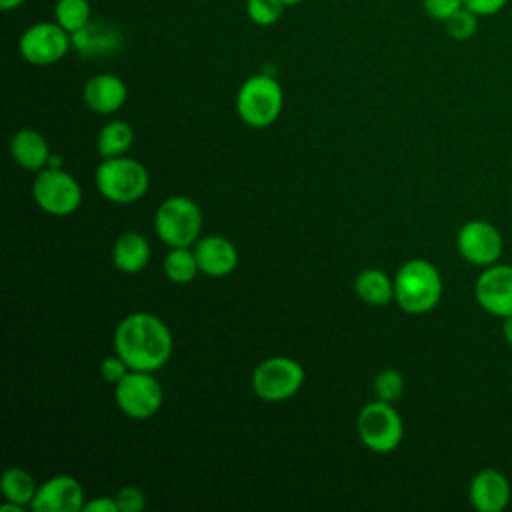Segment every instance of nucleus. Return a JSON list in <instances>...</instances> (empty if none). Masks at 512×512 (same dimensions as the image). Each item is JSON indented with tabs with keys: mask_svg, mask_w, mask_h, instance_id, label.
<instances>
[{
	"mask_svg": "<svg viewBox=\"0 0 512 512\" xmlns=\"http://www.w3.org/2000/svg\"><path fill=\"white\" fill-rule=\"evenodd\" d=\"M174 340L164 320L150 312H132L114 332V350L130 370L156 372L172 356Z\"/></svg>",
	"mask_w": 512,
	"mask_h": 512,
	"instance_id": "1",
	"label": "nucleus"
},
{
	"mask_svg": "<svg viewBox=\"0 0 512 512\" xmlns=\"http://www.w3.org/2000/svg\"><path fill=\"white\" fill-rule=\"evenodd\" d=\"M442 274L426 258L406 260L394 274V300L406 314H426L440 304Z\"/></svg>",
	"mask_w": 512,
	"mask_h": 512,
	"instance_id": "2",
	"label": "nucleus"
},
{
	"mask_svg": "<svg viewBox=\"0 0 512 512\" xmlns=\"http://www.w3.org/2000/svg\"><path fill=\"white\" fill-rule=\"evenodd\" d=\"M98 192L114 204H132L148 192L150 176L144 164L128 156L104 158L94 172Z\"/></svg>",
	"mask_w": 512,
	"mask_h": 512,
	"instance_id": "3",
	"label": "nucleus"
},
{
	"mask_svg": "<svg viewBox=\"0 0 512 512\" xmlns=\"http://www.w3.org/2000/svg\"><path fill=\"white\" fill-rule=\"evenodd\" d=\"M284 92L270 74H254L242 82L236 94V112L250 128H266L280 116Z\"/></svg>",
	"mask_w": 512,
	"mask_h": 512,
	"instance_id": "4",
	"label": "nucleus"
},
{
	"mask_svg": "<svg viewBox=\"0 0 512 512\" xmlns=\"http://www.w3.org/2000/svg\"><path fill=\"white\" fill-rule=\"evenodd\" d=\"M154 230L168 248L194 246L202 230V210L188 196H170L154 214Z\"/></svg>",
	"mask_w": 512,
	"mask_h": 512,
	"instance_id": "5",
	"label": "nucleus"
},
{
	"mask_svg": "<svg viewBox=\"0 0 512 512\" xmlns=\"http://www.w3.org/2000/svg\"><path fill=\"white\" fill-rule=\"evenodd\" d=\"M358 436L362 444L378 454L396 450L404 438V422L392 402L374 400L362 406L358 420Z\"/></svg>",
	"mask_w": 512,
	"mask_h": 512,
	"instance_id": "6",
	"label": "nucleus"
},
{
	"mask_svg": "<svg viewBox=\"0 0 512 512\" xmlns=\"http://www.w3.org/2000/svg\"><path fill=\"white\" fill-rule=\"evenodd\" d=\"M304 384V368L288 356H270L252 372V390L260 400L282 402L292 398Z\"/></svg>",
	"mask_w": 512,
	"mask_h": 512,
	"instance_id": "7",
	"label": "nucleus"
},
{
	"mask_svg": "<svg viewBox=\"0 0 512 512\" xmlns=\"http://www.w3.org/2000/svg\"><path fill=\"white\" fill-rule=\"evenodd\" d=\"M34 202L52 216H68L82 202V188L64 168H44L32 182Z\"/></svg>",
	"mask_w": 512,
	"mask_h": 512,
	"instance_id": "8",
	"label": "nucleus"
},
{
	"mask_svg": "<svg viewBox=\"0 0 512 512\" xmlns=\"http://www.w3.org/2000/svg\"><path fill=\"white\" fill-rule=\"evenodd\" d=\"M18 50L28 64L50 66L72 50V36L56 20H38L20 34Z\"/></svg>",
	"mask_w": 512,
	"mask_h": 512,
	"instance_id": "9",
	"label": "nucleus"
},
{
	"mask_svg": "<svg viewBox=\"0 0 512 512\" xmlns=\"http://www.w3.org/2000/svg\"><path fill=\"white\" fill-rule=\"evenodd\" d=\"M114 398L118 408L132 420H148L162 408L164 392L154 372L130 370L116 386Z\"/></svg>",
	"mask_w": 512,
	"mask_h": 512,
	"instance_id": "10",
	"label": "nucleus"
},
{
	"mask_svg": "<svg viewBox=\"0 0 512 512\" xmlns=\"http://www.w3.org/2000/svg\"><path fill=\"white\" fill-rule=\"evenodd\" d=\"M456 250L464 262L486 268L500 262V256L504 254V236L492 222L472 218L458 228Z\"/></svg>",
	"mask_w": 512,
	"mask_h": 512,
	"instance_id": "11",
	"label": "nucleus"
},
{
	"mask_svg": "<svg viewBox=\"0 0 512 512\" xmlns=\"http://www.w3.org/2000/svg\"><path fill=\"white\" fill-rule=\"evenodd\" d=\"M474 298L494 318L512 316V264L496 262L482 268L474 282Z\"/></svg>",
	"mask_w": 512,
	"mask_h": 512,
	"instance_id": "12",
	"label": "nucleus"
},
{
	"mask_svg": "<svg viewBox=\"0 0 512 512\" xmlns=\"http://www.w3.org/2000/svg\"><path fill=\"white\" fill-rule=\"evenodd\" d=\"M34 512H78L84 508V488L68 474H56L42 482L30 504Z\"/></svg>",
	"mask_w": 512,
	"mask_h": 512,
	"instance_id": "13",
	"label": "nucleus"
},
{
	"mask_svg": "<svg viewBox=\"0 0 512 512\" xmlns=\"http://www.w3.org/2000/svg\"><path fill=\"white\" fill-rule=\"evenodd\" d=\"M468 500L478 512H502L512 500V486L498 468H482L468 486Z\"/></svg>",
	"mask_w": 512,
	"mask_h": 512,
	"instance_id": "14",
	"label": "nucleus"
},
{
	"mask_svg": "<svg viewBox=\"0 0 512 512\" xmlns=\"http://www.w3.org/2000/svg\"><path fill=\"white\" fill-rule=\"evenodd\" d=\"M70 36L72 50L84 58H106L118 54L124 46V36L116 26L94 18Z\"/></svg>",
	"mask_w": 512,
	"mask_h": 512,
	"instance_id": "15",
	"label": "nucleus"
},
{
	"mask_svg": "<svg viewBox=\"0 0 512 512\" xmlns=\"http://www.w3.org/2000/svg\"><path fill=\"white\" fill-rule=\"evenodd\" d=\"M82 100L86 108L96 114H112L126 104L128 86L120 76L100 72L86 80L82 88Z\"/></svg>",
	"mask_w": 512,
	"mask_h": 512,
	"instance_id": "16",
	"label": "nucleus"
},
{
	"mask_svg": "<svg viewBox=\"0 0 512 512\" xmlns=\"http://www.w3.org/2000/svg\"><path fill=\"white\" fill-rule=\"evenodd\" d=\"M192 248L196 254L198 268L206 276L222 278L234 272V268L238 266V250L234 242H230L220 234L202 236L196 240Z\"/></svg>",
	"mask_w": 512,
	"mask_h": 512,
	"instance_id": "17",
	"label": "nucleus"
},
{
	"mask_svg": "<svg viewBox=\"0 0 512 512\" xmlns=\"http://www.w3.org/2000/svg\"><path fill=\"white\" fill-rule=\"evenodd\" d=\"M10 154L20 168L30 172L44 170L52 156L48 140L34 128H22L12 136Z\"/></svg>",
	"mask_w": 512,
	"mask_h": 512,
	"instance_id": "18",
	"label": "nucleus"
},
{
	"mask_svg": "<svg viewBox=\"0 0 512 512\" xmlns=\"http://www.w3.org/2000/svg\"><path fill=\"white\" fill-rule=\"evenodd\" d=\"M150 260L148 240L134 230L120 234L112 246V262L124 274L140 272Z\"/></svg>",
	"mask_w": 512,
	"mask_h": 512,
	"instance_id": "19",
	"label": "nucleus"
},
{
	"mask_svg": "<svg viewBox=\"0 0 512 512\" xmlns=\"http://www.w3.org/2000/svg\"><path fill=\"white\" fill-rule=\"evenodd\" d=\"M356 294L370 306H386L394 300V278H388L378 268H366L356 276Z\"/></svg>",
	"mask_w": 512,
	"mask_h": 512,
	"instance_id": "20",
	"label": "nucleus"
},
{
	"mask_svg": "<svg viewBox=\"0 0 512 512\" xmlns=\"http://www.w3.org/2000/svg\"><path fill=\"white\" fill-rule=\"evenodd\" d=\"M132 142H134V130L124 120L106 122L96 136V148L102 158L124 156L130 150Z\"/></svg>",
	"mask_w": 512,
	"mask_h": 512,
	"instance_id": "21",
	"label": "nucleus"
},
{
	"mask_svg": "<svg viewBox=\"0 0 512 512\" xmlns=\"http://www.w3.org/2000/svg\"><path fill=\"white\" fill-rule=\"evenodd\" d=\"M0 490L6 500L16 502L20 506H30L36 496V482L32 474L20 466H10L4 470L0 480Z\"/></svg>",
	"mask_w": 512,
	"mask_h": 512,
	"instance_id": "22",
	"label": "nucleus"
},
{
	"mask_svg": "<svg viewBox=\"0 0 512 512\" xmlns=\"http://www.w3.org/2000/svg\"><path fill=\"white\" fill-rule=\"evenodd\" d=\"M200 272L196 254L192 246H182V248H170V252L164 258V274L170 282L174 284H186L196 278Z\"/></svg>",
	"mask_w": 512,
	"mask_h": 512,
	"instance_id": "23",
	"label": "nucleus"
},
{
	"mask_svg": "<svg viewBox=\"0 0 512 512\" xmlns=\"http://www.w3.org/2000/svg\"><path fill=\"white\" fill-rule=\"evenodd\" d=\"M54 20L68 34H74L92 20V6L88 0H56Z\"/></svg>",
	"mask_w": 512,
	"mask_h": 512,
	"instance_id": "24",
	"label": "nucleus"
},
{
	"mask_svg": "<svg viewBox=\"0 0 512 512\" xmlns=\"http://www.w3.org/2000/svg\"><path fill=\"white\" fill-rule=\"evenodd\" d=\"M284 10L286 6L282 0H246L248 20L262 28L274 26L282 18Z\"/></svg>",
	"mask_w": 512,
	"mask_h": 512,
	"instance_id": "25",
	"label": "nucleus"
},
{
	"mask_svg": "<svg viewBox=\"0 0 512 512\" xmlns=\"http://www.w3.org/2000/svg\"><path fill=\"white\" fill-rule=\"evenodd\" d=\"M478 18L472 10H468L466 6H462L460 10H456L446 22V32L452 40L456 42H464V40H470L476 32H478Z\"/></svg>",
	"mask_w": 512,
	"mask_h": 512,
	"instance_id": "26",
	"label": "nucleus"
},
{
	"mask_svg": "<svg viewBox=\"0 0 512 512\" xmlns=\"http://www.w3.org/2000/svg\"><path fill=\"white\" fill-rule=\"evenodd\" d=\"M404 392V376L396 368H384L374 378V394L378 400L396 402Z\"/></svg>",
	"mask_w": 512,
	"mask_h": 512,
	"instance_id": "27",
	"label": "nucleus"
},
{
	"mask_svg": "<svg viewBox=\"0 0 512 512\" xmlns=\"http://www.w3.org/2000/svg\"><path fill=\"white\" fill-rule=\"evenodd\" d=\"M114 498L120 512H140L146 506V496L138 486H124Z\"/></svg>",
	"mask_w": 512,
	"mask_h": 512,
	"instance_id": "28",
	"label": "nucleus"
},
{
	"mask_svg": "<svg viewBox=\"0 0 512 512\" xmlns=\"http://www.w3.org/2000/svg\"><path fill=\"white\" fill-rule=\"evenodd\" d=\"M128 372H130V366L124 362V358H122L120 354L106 356V358L102 360V364H100V376H102L108 384H112V386H116Z\"/></svg>",
	"mask_w": 512,
	"mask_h": 512,
	"instance_id": "29",
	"label": "nucleus"
},
{
	"mask_svg": "<svg viewBox=\"0 0 512 512\" xmlns=\"http://www.w3.org/2000/svg\"><path fill=\"white\" fill-rule=\"evenodd\" d=\"M462 6V0H422L424 12L436 22H446Z\"/></svg>",
	"mask_w": 512,
	"mask_h": 512,
	"instance_id": "30",
	"label": "nucleus"
},
{
	"mask_svg": "<svg viewBox=\"0 0 512 512\" xmlns=\"http://www.w3.org/2000/svg\"><path fill=\"white\" fill-rule=\"evenodd\" d=\"M462 4L476 16H496L504 10L508 0H462Z\"/></svg>",
	"mask_w": 512,
	"mask_h": 512,
	"instance_id": "31",
	"label": "nucleus"
},
{
	"mask_svg": "<svg viewBox=\"0 0 512 512\" xmlns=\"http://www.w3.org/2000/svg\"><path fill=\"white\" fill-rule=\"evenodd\" d=\"M84 512H120L116 498L110 496H98L94 500L84 502Z\"/></svg>",
	"mask_w": 512,
	"mask_h": 512,
	"instance_id": "32",
	"label": "nucleus"
},
{
	"mask_svg": "<svg viewBox=\"0 0 512 512\" xmlns=\"http://www.w3.org/2000/svg\"><path fill=\"white\" fill-rule=\"evenodd\" d=\"M502 338L512 348V316H506L502 320Z\"/></svg>",
	"mask_w": 512,
	"mask_h": 512,
	"instance_id": "33",
	"label": "nucleus"
},
{
	"mask_svg": "<svg viewBox=\"0 0 512 512\" xmlns=\"http://www.w3.org/2000/svg\"><path fill=\"white\" fill-rule=\"evenodd\" d=\"M26 0H0V8L4 12H12V10H18Z\"/></svg>",
	"mask_w": 512,
	"mask_h": 512,
	"instance_id": "34",
	"label": "nucleus"
},
{
	"mask_svg": "<svg viewBox=\"0 0 512 512\" xmlns=\"http://www.w3.org/2000/svg\"><path fill=\"white\" fill-rule=\"evenodd\" d=\"M282 2H284V6H286V8H290V6H296V4H300L302 0H282Z\"/></svg>",
	"mask_w": 512,
	"mask_h": 512,
	"instance_id": "35",
	"label": "nucleus"
}]
</instances>
